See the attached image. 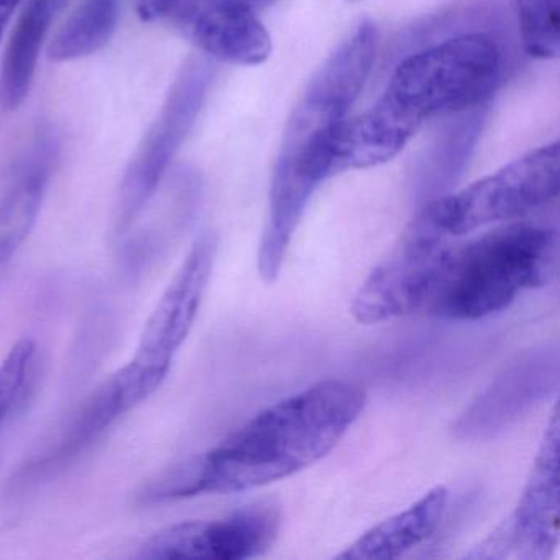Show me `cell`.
I'll return each mask as SVG.
<instances>
[{"label": "cell", "mask_w": 560, "mask_h": 560, "mask_svg": "<svg viewBox=\"0 0 560 560\" xmlns=\"http://www.w3.org/2000/svg\"><path fill=\"white\" fill-rule=\"evenodd\" d=\"M24 0H0V42L4 37L5 28L11 24L15 11L21 8Z\"/></svg>", "instance_id": "20"}, {"label": "cell", "mask_w": 560, "mask_h": 560, "mask_svg": "<svg viewBox=\"0 0 560 560\" xmlns=\"http://www.w3.org/2000/svg\"><path fill=\"white\" fill-rule=\"evenodd\" d=\"M454 238L425 206L357 291L353 317L370 326L428 310L457 245Z\"/></svg>", "instance_id": "4"}, {"label": "cell", "mask_w": 560, "mask_h": 560, "mask_svg": "<svg viewBox=\"0 0 560 560\" xmlns=\"http://www.w3.org/2000/svg\"><path fill=\"white\" fill-rule=\"evenodd\" d=\"M501 54L487 34H462L398 65L382 97L347 117L310 150L303 173L319 186L349 170L385 165L435 117L478 106L497 90Z\"/></svg>", "instance_id": "1"}, {"label": "cell", "mask_w": 560, "mask_h": 560, "mask_svg": "<svg viewBox=\"0 0 560 560\" xmlns=\"http://www.w3.org/2000/svg\"><path fill=\"white\" fill-rule=\"evenodd\" d=\"M524 50L534 60H553L560 51V0H514Z\"/></svg>", "instance_id": "17"}, {"label": "cell", "mask_w": 560, "mask_h": 560, "mask_svg": "<svg viewBox=\"0 0 560 560\" xmlns=\"http://www.w3.org/2000/svg\"><path fill=\"white\" fill-rule=\"evenodd\" d=\"M447 498V488L442 485L432 488L401 513L366 530L337 553V559L388 560L405 556L408 550L428 540L441 526Z\"/></svg>", "instance_id": "14"}, {"label": "cell", "mask_w": 560, "mask_h": 560, "mask_svg": "<svg viewBox=\"0 0 560 560\" xmlns=\"http://www.w3.org/2000/svg\"><path fill=\"white\" fill-rule=\"evenodd\" d=\"M37 357L34 340L22 339L0 362V424L9 418L24 396Z\"/></svg>", "instance_id": "18"}, {"label": "cell", "mask_w": 560, "mask_h": 560, "mask_svg": "<svg viewBox=\"0 0 560 560\" xmlns=\"http://www.w3.org/2000/svg\"><path fill=\"white\" fill-rule=\"evenodd\" d=\"M247 2L255 9V11H260V9L273 4L275 0H247Z\"/></svg>", "instance_id": "21"}, {"label": "cell", "mask_w": 560, "mask_h": 560, "mask_svg": "<svg viewBox=\"0 0 560 560\" xmlns=\"http://www.w3.org/2000/svg\"><path fill=\"white\" fill-rule=\"evenodd\" d=\"M559 419L553 415L516 510L478 556L547 559L559 542Z\"/></svg>", "instance_id": "10"}, {"label": "cell", "mask_w": 560, "mask_h": 560, "mask_svg": "<svg viewBox=\"0 0 560 560\" xmlns=\"http://www.w3.org/2000/svg\"><path fill=\"white\" fill-rule=\"evenodd\" d=\"M365 402V389L349 380L314 383L258 412L208 454L163 471L140 491V503L241 493L291 477L326 457Z\"/></svg>", "instance_id": "2"}, {"label": "cell", "mask_w": 560, "mask_h": 560, "mask_svg": "<svg viewBox=\"0 0 560 560\" xmlns=\"http://www.w3.org/2000/svg\"><path fill=\"white\" fill-rule=\"evenodd\" d=\"M179 2L182 0H137V14L143 22H155L175 11Z\"/></svg>", "instance_id": "19"}, {"label": "cell", "mask_w": 560, "mask_h": 560, "mask_svg": "<svg viewBox=\"0 0 560 560\" xmlns=\"http://www.w3.org/2000/svg\"><path fill=\"white\" fill-rule=\"evenodd\" d=\"M559 142L547 143L454 195L431 202L445 232H468L517 221L559 195Z\"/></svg>", "instance_id": "7"}, {"label": "cell", "mask_w": 560, "mask_h": 560, "mask_svg": "<svg viewBox=\"0 0 560 560\" xmlns=\"http://www.w3.org/2000/svg\"><path fill=\"white\" fill-rule=\"evenodd\" d=\"M120 0H80L48 47V60L68 63L104 50L116 35Z\"/></svg>", "instance_id": "16"}, {"label": "cell", "mask_w": 560, "mask_h": 560, "mask_svg": "<svg viewBox=\"0 0 560 560\" xmlns=\"http://www.w3.org/2000/svg\"><path fill=\"white\" fill-rule=\"evenodd\" d=\"M58 159L51 137H42L22 159L0 199V268L31 235Z\"/></svg>", "instance_id": "13"}, {"label": "cell", "mask_w": 560, "mask_h": 560, "mask_svg": "<svg viewBox=\"0 0 560 560\" xmlns=\"http://www.w3.org/2000/svg\"><path fill=\"white\" fill-rule=\"evenodd\" d=\"M218 245L212 232H206L192 244L147 319L136 355L113 375L130 409L149 399L165 382L176 352L195 326L211 280Z\"/></svg>", "instance_id": "5"}, {"label": "cell", "mask_w": 560, "mask_h": 560, "mask_svg": "<svg viewBox=\"0 0 560 560\" xmlns=\"http://www.w3.org/2000/svg\"><path fill=\"white\" fill-rule=\"evenodd\" d=\"M186 32L202 54L234 67H258L273 51L271 35L247 0H198Z\"/></svg>", "instance_id": "11"}, {"label": "cell", "mask_w": 560, "mask_h": 560, "mask_svg": "<svg viewBox=\"0 0 560 560\" xmlns=\"http://www.w3.org/2000/svg\"><path fill=\"white\" fill-rule=\"evenodd\" d=\"M61 0H28L5 47L0 67V109L15 113L31 96L42 47Z\"/></svg>", "instance_id": "15"}, {"label": "cell", "mask_w": 560, "mask_h": 560, "mask_svg": "<svg viewBox=\"0 0 560 560\" xmlns=\"http://www.w3.org/2000/svg\"><path fill=\"white\" fill-rule=\"evenodd\" d=\"M280 508L257 503L212 521H188L160 530L140 547V559L244 560L267 552L280 533Z\"/></svg>", "instance_id": "9"}, {"label": "cell", "mask_w": 560, "mask_h": 560, "mask_svg": "<svg viewBox=\"0 0 560 560\" xmlns=\"http://www.w3.org/2000/svg\"><path fill=\"white\" fill-rule=\"evenodd\" d=\"M557 232L533 222H506L455 245L425 313L445 320L483 319L520 294L544 287L557 270Z\"/></svg>", "instance_id": "3"}, {"label": "cell", "mask_w": 560, "mask_h": 560, "mask_svg": "<svg viewBox=\"0 0 560 560\" xmlns=\"http://www.w3.org/2000/svg\"><path fill=\"white\" fill-rule=\"evenodd\" d=\"M129 411L122 389L116 378L110 376L78 409L58 441L44 455L34 458L19 471L15 485L28 487L65 470L67 465L73 464L88 448L93 447L109 431L110 425Z\"/></svg>", "instance_id": "12"}, {"label": "cell", "mask_w": 560, "mask_h": 560, "mask_svg": "<svg viewBox=\"0 0 560 560\" xmlns=\"http://www.w3.org/2000/svg\"><path fill=\"white\" fill-rule=\"evenodd\" d=\"M376 50V25L362 21L317 68L288 120L275 173L293 170L324 133L349 117L372 73Z\"/></svg>", "instance_id": "6"}, {"label": "cell", "mask_w": 560, "mask_h": 560, "mask_svg": "<svg viewBox=\"0 0 560 560\" xmlns=\"http://www.w3.org/2000/svg\"><path fill=\"white\" fill-rule=\"evenodd\" d=\"M211 70L202 60H189L173 83L159 116L153 120L130 160L116 206L117 237H126L162 185L176 153L182 149L208 93Z\"/></svg>", "instance_id": "8"}, {"label": "cell", "mask_w": 560, "mask_h": 560, "mask_svg": "<svg viewBox=\"0 0 560 560\" xmlns=\"http://www.w3.org/2000/svg\"><path fill=\"white\" fill-rule=\"evenodd\" d=\"M347 2H359V0H347Z\"/></svg>", "instance_id": "22"}]
</instances>
